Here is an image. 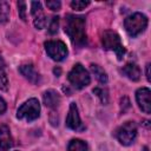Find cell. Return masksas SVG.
Masks as SVG:
<instances>
[{
    "label": "cell",
    "mask_w": 151,
    "mask_h": 151,
    "mask_svg": "<svg viewBox=\"0 0 151 151\" xmlns=\"http://www.w3.org/2000/svg\"><path fill=\"white\" fill-rule=\"evenodd\" d=\"M64 29L74 45L84 46L86 44V31H85V18L84 17L67 14L65 18Z\"/></svg>",
    "instance_id": "1"
},
{
    "label": "cell",
    "mask_w": 151,
    "mask_h": 151,
    "mask_svg": "<svg viewBox=\"0 0 151 151\" xmlns=\"http://www.w3.org/2000/svg\"><path fill=\"white\" fill-rule=\"evenodd\" d=\"M147 26V18L142 13H133L124 20V27L127 34L132 38L145 31Z\"/></svg>",
    "instance_id": "2"
},
{
    "label": "cell",
    "mask_w": 151,
    "mask_h": 151,
    "mask_svg": "<svg viewBox=\"0 0 151 151\" xmlns=\"http://www.w3.org/2000/svg\"><path fill=\"white\" fill-rule=\"evenodd\" d=\"M101 44L105 50L114 51L118 57V60L123 59V55L125 54V48L120 41V37L118 35V33L113 31H105L101 37Z\"/></svg>",
    "instance_id": "3"
},
{
    "label": "cell",
    "mask_w": 151,
    "mask_h": 151,
    "mask_svg": "<svg viewBox=\"0 0 151 151\" xmlns=\"http://www.w3.org/2000/svg\"><path fill=\"white\" fill-rule=\"evenodd\" d=\"M40 116V104L38 99L32 98L25 101L17 111L18 119H26L27 122H33Z\"/></svg>",
    "instance_id": "4"
},
{
    "label": "cell",
    "mask_w": 151,
    "mask_h": 151,
    "mask_svg": "<svg viewBox=\"0 0 151 151\" xmlns=\"http://www.w3.org/2000/svg\"><path fill=\"white\" fill-rule=\"evenodd\" d=\"M68 81L76 87V88H83L85 86H87L91 81L90 74L88 72L85 70V67L81 64H76L72 70L68 72Z\"/></svg>",
    "instance_id": "5"
},
{
    "label": "cell",
    "mask_w": 151,
    "mask_h": 151,
    "mask_svg": "<svg viewBox=\"0 0 151 151\" xmlns=\"http://www.w3.org/2000/svg\"><path fill=\"white\" fill-rule=\"evenodd\" d=\"M137 136V125L134 122H126L116 131V137L122 145H131Z\"/></svg>",
    "instance_id": "6"
},
{
    "label": "cell",
    "mask_w": 151,
    "mask_h": 151,
    "mask_svg": "<svg viewBox=\"0 0 151 151\" xmlns=\"http://www.w3.org/2000/svg\"><path fill=\"white\" fill-rule=\"evenodd\" d=\"M46 53L54 61H61L67 57V47L60 40H50L45 42Z\"/></svg>",
    "instance_id": "7"
},
{
    "label": "cell",
    "mask_w": 151,
    "mask_h": 151,
    "mask_svg": "<svg viewBox=\"0 0 151 151\" xmlns=\"http://www.w3.org/2000/svg\"><path fill=\"white\" fill-rule=\"evenodd\" d=\"M66 126L71 130H74V131L85 130V126L83 125V123L80 120L76 103L70 104V110H68V113H67V117H66Z\"/></svg>",
    "instance_id": "8"
},
{
    "label": "cell",
    "mask_w": 151,
    "mask_h": 151,
    "mask_svg": "<svg viewBox=\"0 0 151 151\" xmlns=\"http://www.w3.org/2000/svg\"><path fill=\"white\" fill-rule=\"evenodd\" d=\"M150 96H151V91L147 87H142L138 88L136 92V100L138 106L140 107V110L144 113H150L151 112V100H150Z\"/></svg>",
    "instance_id": "9"
},
{
    "label": "cell",
    "mask_w": 151,
    "mask_h": 151,
    "mask_svg": "<svg viewBox=\"0 0 151 151\" xmlns=\"http://www.w3.org/2000/svg\"><path fill=\"white\" fill-rule=\"evenodd\" d=\"M31 12H32V15H33V22H34V26L38 28V29H41L46 26L47 24V18L46 15L44 14V11H42V7H41V4L39 1H33L31 4Z\"/></svg>",
    "instance_id": "10"
},
{
    "label": "cell",
    "mask_w": 151,
    "mask_h": 151,
    "mask_svg": "<svg viewBox=\"0 0 151 151\" xmlns=\"http://www.w3.org/2000/svg\"><path fill=\"white\" fill-rule=\"evenodd\" d=\"M13 145L9 127L5 124H0V151H7Z\"/></svg>",
    "instance_id": "11"
},
{
    "label": "cell",
    "mask_w": 151,
    "mask_h": 151,
    "mask_svg": "<svg viewBox=\"0 0 151 151\" xmlns=\"http://www.w3.org/2000/svg\"><path fill=\"white\" fill-rule=\"evenodd\" d=\"M44 104L50 109H57L60 104V96L54 90H47L42 94Z\"/></svg>",
    "instance_id": "12"
},
{
    "label": "cell",
    "mask_w": 151,
    "mask_h": 151,
    "mask_svg": "<svg viewBox=\"0 0 151 151\" xmlns=\"http://www.w3.org/2000/svg\"><path fill=\"white\" fill-rule=\"evenodd\" d=\"M122 72L125 77H127L130 80L137 81L140 78V68L134 63H127L125 66H123Z\"/></svg>",
    "instance_id": "13"
},
{
    "label": "cell",
    "mask_w": 151,
    "mask_h": 151,
    "mask_svg": "<svg viewBox=\"0 0 151 151\" xmlns=\"http://www.w3.org/2000/svg\"><path fill=\"white\" fill-rule=\"evenodd\" d=\"M19 72L31 83L33 84H38L40 81V76L39 73L35 71V68L32 65H22L19 68Z\"/></svg>",
    "instance_id": "14"
},
{
    "label": "cell",
    "mask_w": 151,
    "mask_h": 151,
    "mask_svg": "<svg viewBox=\"0 0 151 151\" xmlns=\"http://www.w3.org/2000/svg\"><path fill=\"white\" fill-rule=\"evenodd\" d=\"M90 68H91V72L94 74V77L97 78V80H98L99 83H101V84H106V83H107V74H106V72H105L99 65H97V64H91Z\"/></svg>",
    "instance_id": "15"
},
{
    "label": "cell",
    "mask_w": 151,
    "mask_h": 151,
    "mask_svg": "<svg viewBox=\"0 0 151 151\" xmlns=\"http://www.w3.org/2000/svg\"><path fill=\"white\" fill-rule=\"evenodd\" d=\"M67 151H87V144L81 139H72L67 145Z\"/></svg>",
    "instance_id": "16"
},
{
    "label": "cell",
    "mask_w": 151,
    "mask_h": 151,
    "mask_svg": "<svg viewBox=\"0 0 151 151\" xmlns=\"http://www.w3.org/2000/svg\"><path fill=\"white\" fill-rule=\"evenodd\" d=\"M93 93L97 94V97L100 99V101L103 104H107L109 103V94H107V91L103 87H96L93 88Z\"/></svg>",
    "instance_id": "17"
},
{
    "label": "cell",
    "mask_w": 151,
    "mask_h": 151,
    "mask_svg": "<svg viewBox=\"0 0 151 151\" xmlns=\"http://www.w3.org/2000/svg\"><path fill=\"white\" fill-rule=\"evenodd\" d=\"M9 13V6L6 2H0V24L7 21Z\"/></svg>",
    "instance_id": "18"
},
{
    "label": "cell",
    "mask_w": 151,
    "mask_h": 151,
    "mask_svg": "<svg viewBox=\"0 0 151 151\" xmlns=\"http://www.w3.org/2000/svg\"><path fill=\"white\" fill-rule=\"evenodd\" d=\"M88 5H90V1H84V0H73L71 2V7L77 11H81L85 7H87Z\"/></svg>",
    "instance_id": "19"
},
{
    "label": "cell",
    "mask_w": 151,
    "mask_h": 151,
    "mask_svg": "<svg viewBox=\"0 0 151 151\" xmlns=\"http://www.w3.org/2000/svg\"><path fill=\"white\" fill-rule=\"evenodd\" d=\"M8 88V78L4 71H0V90L7 91Z\"/></svg>",
    "instance_id": "20"
},
{
    "label": "cell",
    "mask_w": 151,
    "mask_h": 151,
    "mask_svg": "<svg viewBox=\"0 0 151 151\" xmlns=\"http://www.w3.org/2000/svg\"><path fill=\"white\" fill-rule=\"evenodd\" d=\"M58 26H59V17H53L52 21L50 24V27H48V32L51 34L57 33L58 32Z\"/></svg>",
    "instance_id": "21"
},
{
    "label": "cell",
    "mask_w": 151,
    "mask_h": 151,
    "mask_svg": "<svg viewBox=\"0 0 151 151\" xmlns=\"http://www.w3.org/2000/svg\"><path fill=\"white\" fill-rule=\"evenodd\" d=\"M46 6L52 9V11H59L61 7V2L58 0H53V1H46Z\"/></svg>",
    "instance_id": "22"
},
{
    "label": "cell",
    "mask_w": 151,
    "mask_h": 151,
    "mask_svg": "<svg viewBox=\"0 0 151 151\" xmlns=\"http://www.w3.org/2000/svg\"><path fill=\"white\" fill-rule=\"evenodd\" d=\"M18 8H19V15H20V18L25 21L26 20V4L24 1H19L18 2Z\"/></svg>",
    "instance_id": "23"
},
{
    "label": "cell",
    "mask_w": 151,
    "mask_h": 151,
    "mask_svg": "<svg viewBox=\"0 0 151 151\" xmlns=\"http://www.w3.org/2000/svg\"><path fill=\"white\" fill-rule=\"evenodd\" d=\"M6 109H7V105H6L5 100L0 97V114H2V113L6 111Z\"/></svg>",
    "instance_id": "24"
},
{
    "label": "cell",
    "mask_w": 151,
    "mask_h": 151,
    "mask_svg": "<svg viewBox=\"0 0 151 151\" xmlns=\"http://www.w3.org/2000/svg\"><path fill=\"white\" fill-rule=\"evenodd\" d=\"M146 79L150 81V64H146Z\"/></svg>",
    "instance_id": "25"
},
{
    "label": "cell",
    "mask_w": 151,
    "mask_h": 151,
    "mask_svg": "<svg viewBox=\"0 0 151 151\" xmlns=\"http://www.w3.org/2000/svg\"><path fill=\"white\" fill-rule=\"evenodd\" d=\"M5 66H6V64H5V61H4V59L0 57V71H4V68H5Z\"/></svg>",
    "instance_id": "26"
},
{
    "label": "cell",
    "mask_w": 151,
    "mask_h": 151,
    "mask_svg": "<svg viewBox=\"0 0 151 151\" xmlns=\"http://www.w3.org/2000/svg\"><path fill=\"white\" fill-rule=\"evenodd\" d=\"M53 72H54V73H55V74H57V77H59V74H60V72H61V70H60V68H59V67H58V68H57V67H55V68H54V70H53Z\"/></svg>",
    "instance_id": "27"
},
{
    "label": "cell",
    "mask_w": 151,
    "mask_h": 151,
    "mask_svg": "<svg viewBox=\"0 0 151 151\" xmlns=\"http://www.w3.org/2000/svg\"><path fill=\"white\" fill-rule=\"evenodd\" d=\"M143 151H149V149H147L146 146H144V147H143Z\"/></svg>",
    "instance_id": "28"
}]
</instances>
